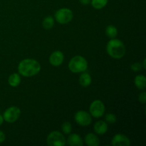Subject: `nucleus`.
Segmentation results:
<instances>
[{
  "label": "nucleus",
  "instance_id": "10",
  "mask_svg": "<svg viewBox=\"0 0 146 146\" xmlns=\"http://www.w3.org/2000/svg\"><path fill=\"white\" fill-rule=\"evenodd\" d=\"M64 60V55L61 51H56L50 55L49 62L54 66H58L62 64Z\"/></svg>",
  "mask_w": 146,
  "mask_h": 146
},
{
  "label": "nucleus",
  "instance_id": "13",
  "mask_svg": "<svg viewBox=\"0 0 146 146\" xmlns=\"http://www.w3.org/2000/svg\"><path fill=\"white\" fill-rule=\"evenodd\" d=\"M85 143L88 146H98L100 144V141L96 135L91 133L86 135Z\"/></svg>",
  "mask_w": 146,
  "mask_h": 146
},
{
  "label": "nucleus",
  "instance_id": "8",
  "mask_svg": "<svg viewBox=\"0 0 146 146\" xmlns=\"http://www.w3.org/2000/svg\"><path fill=\"white\" fill-rule=\"evenodd\" d=\"M76 123L81 126H88L92 122L91 114L85 111H78L74 115Z\"/></svg>",
  "mask_w": 146,
  "mask_h": 146
},
{
  "label": "nucleus",
  "instance_id": "11",
  "mask_svg": "<svg viewBox=\"0 0 146 146\" xmlns=\"http://www.w3.org/2000/svg\"><path fill=\"white\" fill-rule=\"evenodd\" d=\"M94 130L95 133L98 135H102L108 131V124L106 121H97L94 126Z\"/></svg>",
  "mask_w": 146,
  "mask_h": 146
},
{
  "label": "nucleus",
  "instance_id": "1",
  "mask_svg": "<svg viewBox=\"0 0 146 146\" xmlns=\"http://www.w3.org/2000/svg\"><path fill=\"white\" fill-rule=\"evenodd\" d=\"M41 71L39 63L33 58H25L19 64L18 71L19 74L25 77H31L36 75Z\"/></svg>",
  "mask_w": 146,
  "mask_h": 146
},
{
  "label": "nucleus",
  "instance_id": "9",
  "mask_svg": "<svg viewBox=\"0 0 146 146\" xmlns=\"http://www.w3.org/2000/svg\"><path fill=\"white\" fill-rule=\"evenodd\" d=\"M111 144L113 146H129L131 145V141L123 134L118 133L114 135Z\"/></svg>",
  "mask_w": 146,
  "mask_h": 146
},
{
  "label": "nucleus",
  "instance_id": "24",
  "mask_svg": "<svg viewBox=\"0 0 146 146\" xmlns=\"http://www.w3.org/2000/svg\"><path fill=\"white\" fill-rule=\"evenodd\" d=\"M5 138H6V136L4 133L3 132V131H0V143L4 142V141H5Z\"/></svg>",
  "mask_w": 146,
  "mask_h": 146
},
{
  "label": "nucleus",
  "instance_id": "19",
  "mask_svg": "<svg viewBox=\"0 0 146 146\" xmlns=\"http://www.w3.org/2000/svg\"><path fill=\"white\" fill-rule=\"evenodd\" d=\"M42 25L44 27V28L46 29H51L54 25V18L52 17H51V16L46 17L44 19V21H43Z\"/></svg>",
  "mask_w": 146,
  "mask_h": 146
},
{
  "label": "nucleus",
  "instance_id": "3",
  "mask_svg": "<svg viewBox=\"0 0 146 146\" xmlns=\"http://www.w3.org/2000/svg\"><path fill=\"white\" fill-rule=\"evenodd\" d=\"M68 68L70 71L74 74L84 72L88 68V62L86 58L81 56H76L70 60Z\"/></svg>",
  "mask_w": 146,
  "mask_h": 146
},
{
  "label": "nucleus",
  "instance_id": "26",
  "mask_svg": "<svg viewBox=\"0 0 146 146\" xmlns=\"http://www.w3.org/2000/svg\"><path fill=\"white\" fill-rule=\"evenodd\" d=\"M3 122H4V118H3V115L0 114V125L3 123Z\"/></svg>",
  "mask_w": 146,
  "mask_h": 146
},
{
  "label": "nucleus",
  "instance_id": "22",
  "mask_svg": "<svg viewBox=\"0 0 146 146\" xmlns=\"http://www.w3.org/2000/svg\"><path fill=\"white\" fill-rule=\"evenodd\" d=\"M131 68L133 71H134V72H138V71H141V70L142 69V64H141V63L138 62L134 63V64H133L132 65H131Z\"/></svg>",
  "mask_w": 146,
  "mask_h": 146
},
{
  "label": "nucleus",
  "instance_id": "16",
  "mask_svg": "<svg viewBox=\"0 0 146 146\" xmlns=\"http://www.w3.org/2000/svg\"><path fill=\"white\" fill-rule=\"evenodd\" d=\"M8 83L11 86L17 87L21 83V77L18 74H12L8 78Z\"/></svg>",
  "mask_w": 146,
  "mask_h": 146
},
{
  "label": "nucleus",
  "instance_id": "23",
  "mask_svg": "<svg viewBox=\"0 0 146 146\" xmlns=\"http://www.w3.org/2000/svg\"><path fill=\"white\" fill-rule=\"evenodd\" d=\"M138 100H139V101L141 103H142V104H145L146 103V93L145 91H143V92L141 93V94H139V96H138Z\"/></svg>",
  "mask_w": 146,
  "mask_h": 146
},
{
  "label": "nucleus",
  "instance_id": "4",
  "mask_svg": "<svg viewBox=\"0 0 146 146\" xmlns=\"http://www.w3.org/2000/svg\"><path fill=\"white\" fill-rule=\"evenodd\" d=\"M47 145L49 146H64L66 138L59 131H53L47 136Z\"/></svg>",
  "mask_w": 146,
  "mask_h": 146
},
{
  "label": "nucleus",
  "instance_id": "5",
  "mask_svg": "<svg viewBox=\"0 0 146 146\" xmlns=\"http://www.w3.org/2000/svg\"><path fill=\"white\" fill-rule=\"evenodd\" d=\"M74 17L72 11L68 8H61L55 14V19L58 23L65 24L70 22Z\"/></svg>",
  "mask_w": 146,
  "mask_h": 146
},
{
  "label": "nucleus",
  "instance_id": "14",
  "mask_svg": "<svg viewBox=\"0 0 146 146\" xmlns=\"http://www.w3.org/2000/svg\"><path fill=\"white\" fill-rule=\"evenodd\" d=\"M91 76L89 74L86 72H82L81 75L79 77V84L80 85L84 87H87L91 85Z\"/></svg>",
  "mask_w": 146,
  "mask_h": 146
},
{
  "label": "nucleus",
  "instance_id": "2",
  "mask_svg": "<svg viewBox=\"0 0 146 146\" xmlns=\"http://www.w3.org/2000/svg\"><path fill=\"white\" fill-rule=\"evenodd\" d=\"M108 55L113 58L119 59L123 58L125 54V47L123 43L119 39L111 38L106 46Z\"/></svg>",
  "mask_w": 146,
  "mask_h": 146
},
{
  "label": "nucleus",
  "instance_id": "12",
  "mask_svg": "<svg viewBox=\"0 0 146 146\" xmlns=\"http://www.w3.org/2000/svg\"><path fill=\"white\" fill-rule=\"evenodd\" d=\"M67 143L69 145L71 146H82L84 145L82 138H81L80 135H78L76 133L70 134L68 135Z\"/></svg>",
  "mask_w": 146,
  "mask_h": 146
},
{
  "label": "nucleus",
  "instance_id": "6",
  "mask_svg": "<svg viewBox=\"0 0 146 146\" xmlns=\"http://www.w3.org/2000/svg\"><path fill=\"white\" fill-rule=\"evenodd\" d=\"M89 111L91 115L94 118H101L105 113V106L100 100H95L91 103L89 107Z\"/></svg>",
  "mask_w": 146,
  "mask_h": 146
},
{
  "label": "nucleus",
  "instance_id": "21",
  "mask_svg": "<svg viewBox=\"0 0 146 146\" xmlns=\"http://www.w3.org/2000/svg\"><path fill=\"white\" fill-rule=\"evenodd\" d=\"M105 121L106 122L108 123L109 124H113L115 123L117 121V118L115 116V115L113 113H108L106 114L105 117Z\"/></svg>",
  "mask_w": 146,
  "mask_h": 146
},
{
  "label": "nucleus",
  "instance_id": "25",
  "mask_svg": "<svg viewBox=\"0 0 146 146\" xmlns=\"http://www.w3.org/2000/svg\"><path fill=\"white\" fill-rule=\"evenodd\" d=\"M79 1L83 5H88L91 3V0H79Z\"/></svg>",
  "mask_w": 146,
  "mask_h": 146
},
{
  "label": "nucleus",
  "instance_id": "15",
  "mask_svg": "<svg viewBox=\"0 0 146 146\" xmlns=\"http://www.w3.org/2000/svg\"><path fill=\"white\" fill-rule=\"evenodd\" d=\"M135 86L140 90H144L146 87V78L144 75H138L134 79Z\"/></svg>",
  "mask_w": 146,
  "mask_h": 146
},
{
  "label": "nucleus",
  "instance_id": "27",
  "mask_svg": "<svg viewBox=\"0 0 146 146\" xmlns=\"http://www.w3.org/2000/svg\"><path fill=\"white\" fill-rule=\"evenodd\" d=\"M145 61H146V59H145V58H144V60H143V65L142 66L143 67V68H145V69L146 68V66H145Z\"/></svg>",
  "mask_w": 146,
  "mask_h": 146
},
{
  "label": "nucleus",
  "instance_id": "7",
  "mask_svg": "<svg viewBox=\"0 0 146 146\" xmlns=\"http://www.w3.org/2000/svg\"><path fill=\"white\" fill-rule=\"evenodd\" d=\"M21 115V110L17 106H11L7 108L3 114L4 121L6 122L12 123L18 120Z\"/></svg>",
  "mask_w": 146,
  "mask_h": 146
},
{
  "label": "nucleus",
  "instance_id": "17",
  "mask_svg": "<svg viewBox=\"0 0 146 146\" xmlns=\"http://www.w3.org/2000/svg\"><path fill=\"white\" fill-rule=\"evenodd\" d=\"M106 34L111 39L115 38L118 35V29L113 25H109L106 29Z\"/></svg>",
  "mask_w": 146,
  "mask_h": 146
},
{
  "label": "nucleus",
  "instance_id": "20",
  "mask_svg": "<svg viewBox=\"0 0 146 146\" xmlns=\"http://www.w3.org/2000/svg\"><path fill=\"white\" fill-rule=\"evenodd\" d=\"M61 130L64 134L68 135L71 133L72 131V125L69 122H64L61 125Z\"/></svg>",
  "mask_w": 146,
  "mask_h": 146
},
{
  "label": "nucleus",
  "instance_id": "18",
  "mask_svg": "<svg viewBox=\"0 0 146 146\" xmlns=\"http://www.w3.org/2000/svg\"><path fill=\"white\" fill-rule=\"evenodd\" d=\"M108 0H91L92 7L96 9H101L108 4Z\"/></svg>",
  "mask_w": 146,
  "mask_h": 146
}]
</instances>
